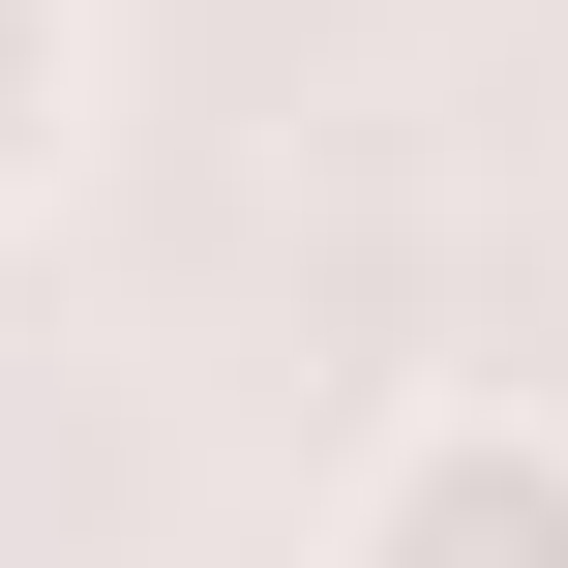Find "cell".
<instances>
[{"label": "cell", "instance_id": "cell-2", "mask_svg": "<svg viewBox=\"0 0 568 568\" xmlns=\"http://www.w3.org/2000/svg\"><path fill=\"white\" fill-rule=\"evenodd\" d=\"M90 150V0H0V210Z\"/></svg>", "mask_w": 568, "mask_h": 568}, {"label": "cell", "instance_id": "cell-1", "mask_svg": "<svg viewBox=\"0 0 568 568\" xmlns=\"http://www.w3.org/2000/svg\"><path fill=\"white\" fill-rule=\"evenodd\" d=\"M329 568H568V389H419L329 479Z\"/></svg>", "mask_w": 568, "mask_h": 568}]
</instances>
